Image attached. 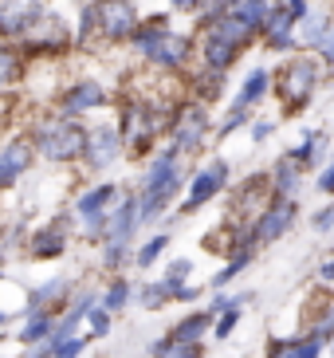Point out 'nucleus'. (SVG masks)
Here are the masks:
<instances>
[{"label": "nucleus", "mask_w": 334, "mask_h": 358, "mask_svg": "<svg viewBox=\"0 0 334 358\" xmlns=\"http://www.w3.org/2000/svg\"><path fill=\"white\" fill-rule=\"evenodd\" d=\"M248 134H252V142H256V146H263V142L275 134V122H272V118H252Z\"/></svg>", "instance_id": "45"}, {"label": "nucleus", "mask_w": 334, "mask_h": 358, "mask_svg": "<svg viewBox=\"0 0 334 358\" xmlns=\"http://www.w3.org/2000/svg\"><path fill=\"white\" fill-rule=\"evenodd\" d=\"M122 134H118L115 122H94V127H87V146H83V166L94 169V173H103V169H110L115 162H122Z\"/></svg>", "instance_id": "11"}, {"label": "nucleus", "mask_w": 334, "mask_h": 358, "mask_svg": "<svg viewBox=\"0 0 334 358\" xmlns=\"http://www.w3.org/2000/svg\"><path fill=\"white\" fill-rule=\"evenodd\" d=\"M87 343H91V335H71V338H63V343H55L52 358H83Z\"/></svg>", "instance_id": "40"}, {"label": "nucleus", "mask_w": 334, "mask_h": 358, "mask_svg": "<svg viewBox=\"0 0 334 358\" xmlns=\"http://www.w3.org/2000/svg\"><path fill=\"white\" fill-rule=\"evenodd\" d=\"M28 75V59L20 55V48L0 43V91H16Z\"/></svg>", "instance_id": "24"}, {"label": "nucleus", "mask_w": 334, "mask_h": 358, "mask_svg": "<svg viewBox=\"0 0 334 358\" xmlns=\"http://www.w3.org/2000/svg\"><path fill=\"white\" fill-rule=\"evenodd\" d=\"M314 189L326 193V197H334V158H326L323 166H319V173H314Z\"/></svg>", "instance_id": "43"}, {"label": "nucleus", "mask_w": 334, "mask_h": 358, "mask_svg": "<svg viewBox=\"0 0 334 358\" xmlns=\"http://www.w3.org/2000/svg\"><path fill=\"white\" fill-rule=\"evenodd\" d=\"M252 260H256V252H232V256H228V264H224V268H220V272L209 280V287H212V292H224V287H228L232 280H236V275H240Z\"/></svg>", "instance_id": "29"}, {"label": "nucleus", "mask_w": 334, "mask_h": 358, "mask_svg": "<svg viewBox=\"0 0 334 358\" xmlns=\"http://www.w3.org/2000/svg\"><path fill=\"white\" fill-rule=\"evenodd\" d=\"M228 178H232L228 158H212V162H205V166H201L197 173H193V181H189L185 197H181V205H177V217H189V213L205 209L209 201H217L220 193L228 189Z\"/></svg>", "instance_id": "10"}, {"label": "nucleus", "mask_w": 334, "mask_h": 358, "mask_svg": "<svg viewBox=\"0 0 334 358\" xmlns=\"http://www.w3.org/2000/svg\"><path fill=\"white\" fill-rule=\"evenodd\" d=\"M16 103H20V95H16V91H0V130L12 122V110H16Z\"/></svg>", "instance_id": "47"}, {"label": "nucleus", "mask_w": 334, "mask_h": 358, "mask_svg": "<svg viewBox=\"0 0 334 358\" xmlns=\"http://www.w3.org/2000/svg\"><path fill=\"white\" fill-rule=\"evenodd\" d=\"M224 95V75H217V71H205V67H197V71L189 75V91H185V99H197V103H217V99Z\"/></svg>", "instance_id": "26"}, {"label": "nucleus", "mask_w": 334, "mask_h": 358, "mask_svg": "<svg viewBox=\"0 0 334 358\" xmlns=\"http://www.w3.org/2000/svg\"><path fill=\"white\" fill-rule=\"evenodd\" d=\"M236 327H240V307H224V311H220V319H212V335L224 343Z\"/></svg>", "instance_id": "39"}, {"label": "nucleus", "mask_w": 334, "mask_h": 358, "mask_svg": "<svg viewBox=\"0 0 334 358\" xmlns=\"http://www.w3.org/2000/svg\"><path fill=\"white\" fill-rule=\"evenodd\" d=\"M110 103H115V99H110L106 83L94 79V75H79V79H71L63 91H55V110L67 115V118H87V115H94V110H106Z\"/></svg>", "instance_id": "9"}, {"label": "nucleus", "mask_w": 334, "mask_h": 358, "mask_svg": "<svg viewBox=\"0 0 334 358\" xmlns=\"http://www.w3.org/2000/svg\"><path fill=\"white\" fill-rule=\"evenodd\" d=\"M169 350H173V343H169L166 335H161V338H154V343H150V358H169Z\"/></svg>", "instance_id": "52"}, {"label": "nucleus", "mask_w": 334, "mask_h": 358, "mask_svg": "<svg viewBox=\"0 0 334 358\" xmlns=\"http://www.w3.org/2000/svg\"><path fill=\"white\" fill-rule=\"evenodd\" d=\"M326 79V67L311 52H291L283 55L279 67H272V91L283 103V115H299L314 103L319 87Z\"/></svg>", "instance_id": "3"}, {"label": "nucleus", "mask_w": 334, "mask_h": 358, "mask_svg": "<svg viewBox=\"0 0 334 358\" xmlns=\"http://www.w3.org/2000/svg\"><path fill=\"white\" fill-rule=\"evenodd\" d=\"M48 0H0V43H20V36L28 32V24L40 16V8Z\"/></svg>", "instance_id": "14"}, {"label": "nucleus", "mask_w": 334, "mask_h": 358, "mask_svg": "<svg viewBox=\"0 0 334 358\" xmlns=\"http://www.w3.org/2000/svg\"><path fill=\"white\" fill-rule=\"evenodd\" d=\"M295 217H299V205H295V197H268V205H263L256 217H252V236H256V244H275L283 236V232L295 224Z\"/></svg>", "instance_id": "12"}, {"label": "nucleus", "mask_w": 334, "mask_h": 358, "mask_svg": "<svg viewBox=\"0 0 334 358\" xmlns=\"http://www.w3.org/2000/svg\"><path fill=\"white\" fill-rule=\"evenodd\" d=\"M20 55L28 59V64H36V59H63L67 52H75V36H71V24H67V16L55 8H48L43 4L40 16L28 24V32L20 36Z\"/></svg>", "instance_id": "6"}, {"label": "nucleus", "mask_w": 334, "mask_h": 358, "mask_svg": "<svg viewBox=\"0 0 334 358\" xmlns=\"http://www.w3.org/2000/svg\"><path fill=\"white\" fill-rule=\"evenodd\" d=\"M126 48L150 64L154 71H166V75H185L193 55H197V36L193 32H181L169 24V12H154V16H142L134 28V36L126 40Z\"/></svg>", "instance_id": "1"}, {"label": "nucleus", "mask_w": 334, "mask_h": 358, "mask_svg": "<svg viewBox=\"0 0 334 358\" xmlns=\"http://www.w3.org/2000/svg\"><path fill=\"white\" fill-rule=\"evenodd\" d=\"M326 154H331V134H326V130H323V134H319V146H314L311 169H319V166H323V162H326Z\"/></svg>", "instance_id": "51"}, {"label": "nucleus", "mask_w": 334, "mask_h": 358, "mask_svg": "<svg viewBox=\"0 0 334 358\" xmlns=\"http://www.w3.org/2000/svg\"><path fill=\"white\" fill-rule=\"evenodd\" d=\"M28 138L36 146V158L52 162V166H75L83 158L87 146V122L83 118H67V115H40L28 127Z\"/></svg>", "instance_id": "4"}, {"label": "nucleus", "mask_w": 334, "mask_h": 358, "mask_svg": "<svg viewBox=\"0 0 334 358\" xmlns=\"http://www.w3.org/2000/svg\"><path fill=\"white\" fill-rule=\"evenodd\" d=\"M83 323L91 327V338H106V335H110V323H115V315H110L106 307H99V303H94L91 311H87V319H83Z\"/></svg>", "instance_id": "35"}, {"label": "nucleus", "mask_w": 334, "mask_h": 358, "mask_svg": "<svg viewBox=\"0 0 334 358\" xmlns=\"http://www.w3.org/2000/svg\"><path fill=\"white\" fill-rule=\"evenodd\" d=\"M0 268H4V248H0Z\"/></svg>", "instance_id": "56"}, {"label": "nucleus", "mask_w": 334, "mask_h": 358, "mask_svg": "<svg viewBox=\"0 0 334 358\" xmlns=\"http://www.w3.org/2000/svg\"><path fill=\"white\" fill-rule=\"evenodd\" d=\"M331 20H334V16H331V12H323V8H311V12H307L303 20L295 24V40H299V52H311L314 43L326 36Z\"/></svg>", "instance_id": "25"}, {"label": "nucleus", "mask_w": 334, "mask_h": 358, "mask_svg": "<svg viewBox=\"0 0 334 358\" xmlns=\"http://www.w3.org/2000/svg\"><path fill=\"white\" fill-rule=\"evenodd\" d=\"M201 292L205 287H193L185 280V284H169V303H193V299H201Z\"/></svg>", "instance_id": "44"}, {"label": "nucleus", "mask_w": 334, "mask_h": 358, "mask_svg": "<svg viewBox=\"0 0 334 358\" xmlns=\"http://www.w3.org/2000/svg\"><path fill=\"white\" fill-rule=\"evenodd\" d=\"M169 358H205V343H173Z\"/></svg>", "instance_id": "49"}, {"label": "nucleus", "mask_w": 334, "mask_h": 358, "mask_svg": "<svg viewBox=\"0 0 334 358\" xmlns=\"http://www.w3.org/2000/svg\"><path fill=\"white\" fill-rule=\"evenodd\" d=\"M189 275H193V260H189V256H177V260L166 264V275H161V280H166V284H185Z\"/></svg>", "instance_id": "41"}, {"label": "nucleus", "mask_w": 334, "mask_h": 358, "mask_svg": "<svg viewBox=\"0 0 334 358\" xmlns=\"http://www.w3.org/2000/svg\"><path fill=\"white\" fill-rule=\"evenodd\" d=\"M319 134H323V130L307 127V130H303V138H299V146H295V150H287V158H291V162H299V166H303V169H311L314 146H319Z\"/></svg>", "instance_id": "34"}, {"label": "nucleus", "mask_w": 334, "mask_h": 358, "mask_svg": "<svg viewBox=\"0 0 334 358\" xmlns=\"http://www.w3.org/2000/svg\"><path fill=\"white\" fill-rule=\"evenodd\" d=\"M212 319L209 311H189L185 319H177V323L169 327V343H205V335L212 331Z\"/></svg>", "instance_id": "21"}, {"label": "nucleus", "mask_w": 334, "mask_h": 358, "mask_svg": "<svg viewBox=\"0 0 334 358\" xmlns=\"http://www.w3.org/2000/svg\"><path fill=\"white\" fill-rule=\"evenodd\" d=\"M326 343L319 335H303V338H291V358H323Z\"/></svg>", "instance_id": "36"}, {"label": "nucleus", "mask_w": 334, "mask_h": 358, "mask_svg": "<svg viewBox=\"0 0 334 358\" xmlns=\"http://www.w3.org/2000/svg\"><path fill=\"white\" fill-rule=\"evenodd\" d=\"M130 299H134V284H130L126 275H115V280L106 284V292L99 295V307H106L110 315H118V311H122Z\"/></svg>", "instance_id": "27"}, {"label": "nucleus", "mask_w": 334, "mask_h": 358, "mask_svg": "<svg viewBox=\"0 0 334 358\" xmlns=\"http://www.w3.org/2000/svg\"><path fill=\"white\" fill-rule=\"evenodd\" d=\"M63 303H71V280H67V275H55L48 284L31 287L24 311H55V315H59Z\"/></svg>", "instance_id": "18"}, {"label": "nucleus", "mask_w": 334, "mask_h": 358, "mask_svg": "<svg viewBox=\"0 0 334 358\" xmlns=\"http://www.w3.org/2000/svg\"><path fill=\"white\" fill-rule=\"evenodd\" d=\"M24 315H28V323L20 327V343H24V347H31V343H40V338L52 335L55 311H24Z\"/></svg>", "instance_id": "28"}, {"label": "nucleus", "mask_w": 334, "mask_h": 358, "mask_svg": "<svg viewBox=\"0 0 334 358\" xmlns=\"http://www.w3.org/2000/svg\"><path fill=\"white\" fill-rule=\"evenodd\" d=\"M326 347H331V355H334V335H331V338H326Z\"/></svg>", "instance_id": "55"}, {"label": "nucleus", "mask_w": 334, "mask_h": 358, "mask_svg": "<svg viewBox=\"0 0 334 358\" xmlns=\"http://www.w3.org/2000/svg\"><path fill=\"white\" fill-rule=\"evenodd\" d=\"M272 4H275V8L287 12V16H291L295 24H299V20L307 16V12H311V0H272Z\"/></svg>", "instance_id": "46"}, {"label": "nucleus", "mask_w": 334, "mask_h": 358, "mask_svg": "<svg viewBox=\"0 0 334 358\" xmlns=\"http://www.w3.org/2000/svg\"><path fill=\"white\" fill-rule=\"evenodd\" d=\"M71 36H75V48H91L94 43V4L91 0L79 8V24H71Z\"/></svg>", "instance_id": "32"}, {"label": "nucleus", "mask_w": 334, "mask_h": 358, "mask_svg": "<svg viewBox=\"0 0 334 358\" xmlns=\"http://www.w3.org/2000/svg\"><path fill=\"white\" fill-rule=\"evenodd\" d=\"M94 4V40L110 43H126L134 36L142 12H138V0H91Z\"/></svg>", "instance_id": "8"}, {"label": "nucleus", "mask_w": 334, "mask_h": 358, "mask_svg": "<svg viewBox=\"0 0 334 358\" xmlns=\"http://www.w3.org/2000/svg\"><path fill=\"white\" fill-rule=\"evenodd\" d=\"M268 12H272V0H232V8H228V16L236 24H244L256 40H260V32H263V20H268Z\"/></svg>", "instance_id": "22"}, {"label": "nucleus", "mask_w": 334, "mask_h": 358, "mask_svg": "<svg viewBox=\"0 0 334 358\" xmlns=\"http://www.w3.org/2000/svg\"><path fill=\"white\" fill-rule=\"evenodd\" d=\"M0 158L12 166V173H16V178H24V173H28V169L40 162V158H36V146H31V138H28V134L8 138V142L0 146Z\"/></svg>", "instance_id": "23"}, {"label": "nucleus", "mask_w": 334, "mask_h": 358, "mask_svg": "<svg viewBox=\"0 0 334 358\" xmlns=\"http://www.w3.org/2000/svg\"><path fill=\"white\" fill-rule=\"evenodd\" d=\"M311 224H314V232H331L334 229V205H323V209L311 217Z\"/></svg>", "instance_id": "50"}, {"label": "nucleus", "mask_w": 334, "mask_h": 358, "mask_svg": "<svg viewBox=\"0 0 334 358\" xmlns=\"http://www.w3.org/2000/svg\"><path fill=\"white\" fill-rule=\"evenodd\" d=\"M118 197H122V189H118L115 181H99V185H91V189H83L79 197H75V217L83 221V217H99V213H110Z\"/></svg>", "instance_id": "19"}, {"label": "nucleus", "mask_w": 334, "mask_h": 358, "mask_svg": "<svg viewBox=\"0 0 334 358\" xmlns=\"http://www.w3.org/2000/svg\"><path fill=\"white\" fill-rule=\"evenodd\" d=\"M268 95H272V67L256 64L248 75H244L240 91L228 99V106H232V110H256V106H260Z\"/></svg>", "instance_id": "17"}, {"label": "nucleus", "mask_w": 334, "mask_h": 358, "mask_svg": "<svg viewBox=\"0 0 334 358\" xmlns=\"http://www.w3.org/2000/svg\"><path fill=\"white\" fill-rule=\"evenodd\" d=\"M319 280H326V284H334V260H326L323 268H319Z\"/></svg>", "instance_id": "54"}, {"label": "nucleus", "mask_w": 334, "mask_h": 358, "mask_svg": "<svg viewBox=\"0 0 334 358\" xmlns=\"http://www.w3.org/2000/svg\"><path fill=\"white\" fill-rule=\"evenodd\" d=\"M134 299L146 311H161V307L169 303V284L166 280H154V284H142V287H134Z\"/></svg>", "instance_id": "31"}, {"label": "nucleus", "mask_w": 334, "mask_h": 358, "mask_svg": "<svg viewBox=\"0 0 334 358\" xmlns=\"http://www.w3.org/2000/svg\"><path fill=\"white\" fill-rule=\"evenodd\" d=\"M169 8H173V12H185V16H197L201 0H169Z\"/></svg>", "instance_id": "53"}, {"label": "nucleus", "mask_w": 334, "mask_h": 358, "mask_svg": "<svg viewBox=\"0 0 334 358\" xmlns=\"http://www.w3.org/2000/svg\"><path fill=\"white\" fill-rule=\"evenodd\" d=\"M185 189V158L173 146H161L146 158V173L138 185V229L154 224L157 217H166V209L177 201V193Z\"/></svg>", "instance_id": "2"}, {"label": "nucleus", "mask_w": 334, "mask_h": 358, "mask_svg": "<svg viewBox=\"0 0 334 358\" xmlns=\"http://www.w3.org/2000/svg\"><path fill=\"white\" fill-rule=\"evenodd\" d=\"M134 232H138V197L134 193H122V197L115 201V209L106 213V241H115V244H130L134 241Z\"/></svg>", "instance_id": "16"}, {"label": "nucleus", "mask_w": 334, "mask_h": 358, "mask_svg": "<svg viewBox=\"0 0 334 358\" xmlns=\"http://www.w3.org/2000/svg\"><path fill=\"white\" fill-rule=\"evenodd\" d=\"M260 40H263V48H268V52H275V55L299 52V40H295V20L283 8H275V4H272V12H268V20H263Z\"/></svg>", "instance_id": "15"}, {"label": "nucleus", "mask_w": 334, "mask_h": 358, "mask_svg": "<svg viewBox=\"0 0 334 358\" xmlns=\"http://www.w3.org/2000/svg\"><path fill=\"white\" fill-rule=\"evenodd\" d=\"M71 241V217H55V221L40 224L28 241V260H59Z\"/></svg>", "instance_id": "13"}, {"label": "nucleus", "mask_w": 334, "mask_h": 358, "mask_svg": "<svg viewBox=\"0 0 334 358\" xmlns=\"http://www.w3.org/2000/svg\"><path fill=\"white\" fill-rule=\"evenodd\" d=\"M169 248V232H154L142 248H138L134 256H130V264H138V268H154L157 260H161V252Z\"/></svg>", "instance_id": "30"}, {"label": "nucleus", "mask_w": 334, "mask_h": 358, "mask_svg": "<svg viewBox=\"0 0 334 358\" xmlns=\"http://www.w3.org/2000/svg\"><path fill=\"white\" fill-rule=\"evenodd\" d=\"M193 36H197L201 67H205V71H217V75H228L232 67H236V59L256 43V36H252L244 24H236L232 16H217V20H209V24H197Z\"/></svg>", "instance_id": "5"}, {"label": "nucleus", "mask_w": 334, "mask_h": 358, "mask_svg": "<svg viewBox=\"0 0 334 358\" xmlns=\"http://www.w3.org/2000/svg\"><path fill=\"white\" fill-rule=\"evenodd\" d=\"M311 55L326 67V75H334V20H331V28H326L323 40H319V43L311 48Z\"/></svg>", "instance_id": "38"}, {"label": "nucleus", "mask_w": 334, "mask_h": 358, "mask_svg": "<svg viewBox=\"0 0 334 358\" xmlns=\"http://www.w3.org/2000/svg\"><path fill=\"white\" fill-rule=\"evenodd\" d=\"M252 122V110H224V118L220 122H212V138H232L236 130H244Z\"/></svg>", "instance_id": "33"}, {"label": "nucleus", "mask_w": 334, "mask_h": 358, "mask_svg": "<svg viewBox=\"0 0 334 358\" xmlns=\"http://www.w3.org/2000/svg\"><path fill=\"white\" fill-rule=\"evenodd\" d=\"M130 244H115V241H106V248H103V268L106 272H118L122 264H130Z\"/></svg>", "instance_id": "37"}, {"label": "nucleus", "mask_w": 334, "mask_h": 358, "mask_svg": "<svg viewBox=\"0 0 334 358\" xmlns=\"http://www.w3.org/2000/svg\"><path fill=\"white\" fill-rule=\"evenodd\" d=\"M166 146H173L181 158H193L205 150V142L212 138V115L209 106L197 103V99H181L173 106V118H169V130H166Z\"/></svg>", "instance_id": "7"}, {"label": "nucleus", "mask_w": 334, "mask_h": 358, "mask_svg": "<svg viewBox=\"0 0 334 358\" xmlns=\"http://www.w3.org/2000/svg\"><path fill=\"white\" fill-rule=\"evenodd\" d=\"M228 8H232V0H201L197 24H209V20H217V16H228Z\"/></svg>", "instance_id": "42"}, {"label": "nucleus", "mask_w": 334, "mask_h": 358, "mask_svg": "<svg viewBox=\"0 0 334 358\" xmlns=\"http://www.w3.org/2000/svg\"><path fill=\"white\" fill-rule=\"evenodd\" d=\"M303 178H307V169L299 166V162H291L287 154H283V158L275 162L272 169H268V181H272V193H275V197H299V189H303Z\"/></svg>", "instance_id": "20"}, {"label": "nucleus", "mask_w": 334, "mask_h": 358, "mask_svg": "<svg viewBox=\"0 0 334 358\" xmlns=\"http://www.w3.org/2000/svg\"><path fill=\"white\" fill-rule=\"evenodd\" d=\"M311 335H319L323 343L334 335V303H331V307H323V315H319V323H314V331H311Z\"/></svg>", "instance_id": "48"}]
</instances>
